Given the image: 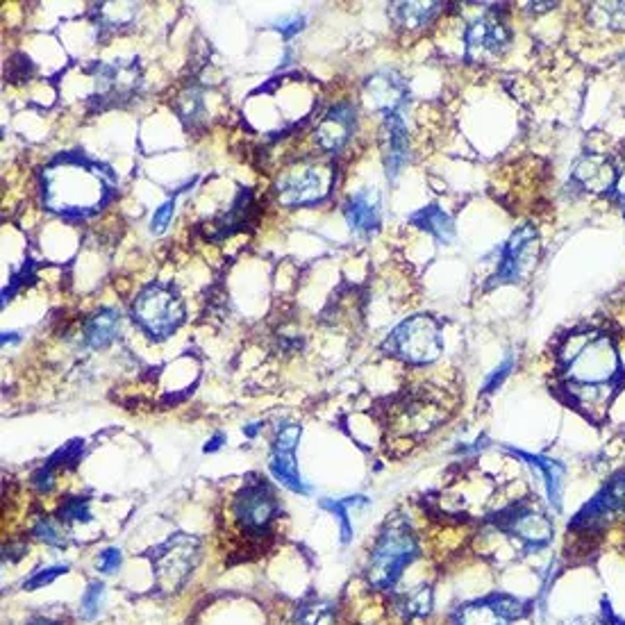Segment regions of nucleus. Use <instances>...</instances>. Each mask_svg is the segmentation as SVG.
I'll return each mask as SVG.
<instances>
[{"label":"nucleus","mask_w":625,"mask_h":625,"mask_svg":"<svg viewBox=\"0 0 625 625\" xmlns=\"http://www.w3.org/2000/svg\"><path fill=\"white\" fill-rule=\"evenodd\" d=\"M41 200L48 212L62 219H89L116 194V175L110 166L82 153H62L39 175Z\"/></svg>","instance_id":"1"},{"label":"nucleus","mask_w":625,"mask_h":625,"mask_svg":"<svg viewBox=\"0 0 625 625\" xmlns=\"http://www.w3.org/2000/svg\"><path fill=\"white\" fill-rule=\"evenodd\" d=\"M564 385L600 387L619 385L621 360L610 335L603 332H587V335H571L562 353Z\"/></svg>","instance_id":"2"},{"label":"nucleus","mask_w":625,"mask_h":625,"mask_svg":"<svg viewBox=\"0 0 625 625\" xmlns=\"http://www.w3.org/2000/svg\"><path fill=\"white\" fill-rule=\"evenodd\" d=\"M230 516L237 537L244 541L241 550H262L275 535V521L280 519V503L271 482L264 478L246 480L232 498Z\"/></svg>","instance_id":"3"},{"label":"nucleus","mask_w":625,"mask_h":625,"mask_svg":"<svg viewBox=\"0 0 625 625\" xmlns=\"http://www.w3.org/2000/svg\"><path fill=\"white\" fill-rule=\"evenodd\" d=\"M419 557V541L405 521H391L375 544L366 560V582L373 589L387 591L396 585L400 575Z\"/></svg>","instance_id":"4"},{"label":"nucleus","mask_w":625,"mask_h":625,"mask_svg":"<svg viewBox=\"0 0 625 625\" xmlns=\"http://www.w3.org/2000/svg\"><path fill=\"white\" fill-rule=\"evenodd\" d=\"M337 175L335 162H303L280 175L275 182V198L287 210L321 205L335 191Z\"/></svg>","instance_id":"5"},{"label":"nucleus","mask_w":625,"mask_h":625,"mask_svg":"<svg viewBox=\"0 0 625 625\" xmlns=\"http://www.w3.org/2000/svg\"><path fill=\"white\" fill-rule=\"evenodd\" d=\"M387 355L398 357L405 364H430L444 353V339H441L439 323L428 314H414L410 319L400 321L382 344Z\"/></svg>","instance_id":"6"},{"label":"nucleus","mask_w":625,"mask_h":625,"mask_svg":"<svg viewBox=\"0 0 625 625\" xmlns=\"http://www.w3.org/2000/svg\"><path fill=\"white\" fill-rule=\"evenodd\" d=\"M185 316V303L180 294L164 282L144 287L132 303V321L153 339L171 337L185 321Z\"/></svg>","instance_id":"7"},{"label":"nucleus","mask_w":625,"mask_h":625,"mask_svg":"<svg viewBox=\"0 0 625 625\" xmlns=\"http://www.w3.org/2000/svg\"><path fill=\"white\" fill-rule=\"evenodd\" d=\"M155 575V589L162 594H173L185 587L200 560V539L185 532H175L160 546L148 553Z\"/></svg>","instance_id":"8"},{"label":"nucleus","mask_w":625,"mask_h":625,"mask_svg":"<svg viewBox=\"0 0 625 625\" xmlns=\"http://www.w3.org/2000/svg\"><path fill=\"white\" fill-rule=\"evenodd\" d=\"M512 41V30L503 16L489 10L469 23L464 32V55L471 64H487L498 60Z\"/></svg>","instance_id":"9"},{"label":"nucleus","mask_w":625,"mask_h":625,"mask_svg":"<svg viewBox=\"0 0 625 625\" xmlns=\"http://www.w3.org/2000/svg\"><path fill=\"white\" fill-rule=\"evenodd\" d=\"M537 250H539V237L537 230L532 225H521L512 232V237L507 239V244L500 250V264L498 271L491 280L494 285H512V282L523 280V275L528 273L537 262Z\"/></svg>","instance_id":"10"},{"label":"nucleus","mask_w":625,"mask_h":625,"mask_svg":"<svg viewBox=\"0 0 625 625\" xmlns=\"http://www.w3.org/2000/svg\"><path fill=\"white\" fill-rule=\"evenodd\" d=\"M619 516H625V471L614 473L605 487L575 514L569 528L573 530H598Z\"/></svg>","instance_id":"11"},{"label":"nucleus","mask_w":625,"mask_h":625,"mask_svg":"<svg viewBox=\"0 0 625 625\" xmlns=\"http://www.w3.org/2000/svg\"><path fill=\"white\" fill-rule=\"evenodd\" d=\"M530 605L510 594H491L462 605L455 612V625H510L528 614Z\"/></svg>","instance_id":"12"},{"label":"nucleus","mask_w":625,"mask_h":625,"mask_svg":"<svg viewBox=\"0 0 625 625\" xmlns=\"http://www.w3.org/2000/svg\"><path fill=\"white\" fill-rule=\"evenodd\" d=\"M498 528L505 530L528 548H544L555 535V525L546 514L532 507H512L498 516Z\"/></svg>","instance_id":"13"},{"label":"nucleus","mask_w":625,"mask_h":625,"mask_svg":"<svg viewBox=\"0 0 625 625\" xmlns=\"http://www.w3.org/2000/svg\"><path fill=\"white\" fill-rule=\"evenodd\" d=\"M298 439H300V425L296 423L282 425V428L278 430V435H275L273 439L269 469L280 485L296 491V494H310V489H307L305 482L300 480L296 457H294Z\"/></svg>","instance_id":"14"},{"label":"nucleus","mask_w":625,"mask_h":625,"mask_svg":"<svg viewBox=\"0 0 625 625\" xmlns=\"http://www.w3.org/2000/svg\"><path fill=\"white\" fill-rule=\"evenodd\" d=\"M357 128V110L353 103H337L323 114L314 130V144L328 155L339 153L344 148Z\"/></svg>","instance_id":"15"},{"label":"nucleus","mask_w":625,"mask_h":625,"mask_svg":"<svg viewBox=\"0 0 625 625\" xmlns=\"http://www.w3.org/2000/svg\"><path fill=\"white\" fill-rule=\"evenodd\" d=\"M364 103L382 116L400 114L407 103V85L396 71H378L364 82Z\"/></svg>","instance_id":"16"},{"label":"nucleus","mask_w":625,"mask_h":625,"mask_svg":"<svg viewBox=\"0 0 625 625\" xmlns=\"http://www.w3.org/2000/svg\"><path fill=\"white\" fill-rule=\"evenodd\" d=\"M380 150L382 162L389 180H396L410 162V137H407V125L403 114L382 116L380 125Z\"/></svg>","instance_id":"17"},{"label":"nucleus","mask_w":625,"mask_h":625,"mask_svg":"<svg viewBox=\"0 0 625 625\" xmlns=\"http://www.w3.org/2000/svg\"><path fill=\"white\" fill-rule=\"evenodd\" d=\"M573 180L591 194H605L616 187V164L605 155L587 153L575 162Z\"/></svg>","instance_id":"18"},{"label":"nucleus","mask_w":625,"mask_h":625,"mask_svg":"<svg viewBox=\"0 0 625 625\" xmlns=\"http://www.w3.org/2000/svg\"><path fill=\"white\" fill-rule=\"evenodd\" d=\"M346 223L355 232H369L378 230L380 225V194L375 189H360L346 200L344 205Z\"/></svg>","instance_id":"19"},{"label":"nucleus","mask_w":625,"mask_h":625,"mask_svg":"<svg viewBox=\"0 0 625 625\" xmlns=\"http://www.w3.org/2000/svg\"><path fill=\"white\" fill-rule=\"evenodd\" d=\"M253 214H255V198H253V191L250 189H241L235 203L230 205V210L225 212L223 216H219L212 223L214 232L210 237V241H219V239H225L230 235H235V232L244 230V225H248L250 221H253Z\"/></svg>","instance_id":"20"},{"label":"nucleus","mask_w":625,"mask_h":625,"mask_svg":"<svg viewBox=\"0 0 625 625\" xmlns=\"http://www.w3.org/2000/svg\"><path fill=\"white\" fill-rule=\"evenodd\" d=\"M507 453L519 457V460H523L525 464L535 466V469L541 473V478H544L550 505H553L555 510H560L562 507V489H564V466L557 460H550V457L523 453V450H516V448H507Z\"/></svg>","instance_id":"21"},{"label":"nucleus","mask_w":625,"mask_h":625,"mask_svg":"<svg viewBox=\"0 0 625 625\" xmlns=\"http://www.w3.org/2000/svg\"><path fill=\"white\" fill-rule=\"evenodd\" d=\"M119 323L121 314L114 307H103L94 316H89V321L82 328V339H85L87 348L100 350L105 346H110L114 337L119 335Z\"/></svg>","instance_id":"22"},{"label":"nucleus","mask_w":625,"mask_h":625,"mask_svg":"<svg viewBox=\"0 0 625 625\" xmlns=\"http://www.w3.org/2000/svg\"><path fill=\"white\" fill-rule=\"evenodd\" d=\"M410 223L416 225V228L430 232L439 244H450V241L455 239V223L439 205L421 207L419 212H414L410 216Z\"/></svg>","instance_id":"23"},{"label":"nucleus","mask_w":625,"mask_h":625,"mask_svg":"<svg viewBox=\"0 0 625 625\" xmlns=\"http://www.w3.org/2000/svg\"><path fill=\"white\" fill-rule=\"evenodd\" d=\"M441 10H444L441 3H394L391 5V16L407 30H421L435 21Z\"/></svg>","instance_id":"24"},{"label":"nucleus","mask_w":625,"mask_h":625,"mask_svg":"<svg viewBox=\"0 0 625 625\" xmlns=\"http://www.w3.org/2000/svg\"><path fill=\"white\" fill-rule=\"evenodd\" d=\"M285 625H335V607L325 600H310L300 605Z\"/></svg>","instance_id":"25"},{"label":"nucleus","mask_w":625,"mask_h":625,"mask_svg":"<svg viewBox=\"0 0 625 625\" xmlns=\"http://www.w3.org/2000/svg\"><path fill=\"white\" fill-rule=\"evenodd\" d=\"M587 19L596 28L625 32V3H596L589 7Z\"/></svg>","instance_id":"26"},{"label":"nucleus","mask_w":625,"mask_h":625,"mask_svg":"<svg viewBox=\"0 0 625 625\" xmlns=\"http://www.w3.org/2000/svg\"><path fill=\"white\" fill-rule=\"evenodd\" d=\"M396 610L403 614L405 619H421V616H428L432 612V589L416 587L407 596H400Z\"/></svg>","instance_id":"27"},{"label":"nucleus","mask_w":625,"mask_h":625,"mask_svg":"<svg viewBox=\"0 0 625 625\" xmlns=\"http://www.w3.org/2000/svg\"><path fill=\"white\" fill-rule=\"evenodd\" d=\"M175 112L180 114V119L187 123V128H194L196 123L203 121L205 116V103L200 89L189 87L187 91H182L178 98V105H175Z\"/></svg>","instance_id":"28"},{"label":"nucleus","mask_w":625,"mask_h":625,"mask_svg":"<svg viewBox=\"0 0 625 625\" xmlns=\"http://www.w3.org/2000/svg\"><path fill=\"white\" fill-rule=\"evenodd\" d=\"M82 453H85V441L73 439L69 444H64L60 450H55V453L48 457L46 466H50L53 471L73 469V466H78Z\"/></svg>","instance_id":"29"},{"label":"nucleus","mask_w":625,"mask_h":625,"mask_svg":"<svg viewBox=\"0 0 625 625\" xmlns=\"http://www.w3.org/2000/svg\"><path fill=\"white\" fill-rule=\"evenodd\" d=\"M362 500H366V498L364 496H350L346 500H321L323 510H330L332 514L339 516L341 539H344V544H348L350 537H353V525H350L348 510H350V507H355L357 503H362Z\"/></svg>","instance_id":"30"},{"label":"nucleus","mask_w":625,"mask_h":625,"mask_svg":"<svg viewBox=\"0 0 625 625\" xmlns=\"http://www.w3.org/2000/svg\"><path fill=\"white\" fill-rule=\"evenodd\" d=\"M57 519L64 523H89L91 521L89 498L85 496L64 498V503L60 505V512H57Z\"/></svg>","instance_id":"31"},{"label":"nucleus","mask_w":625,"mask_h":625,"mask_svg":"<svg viewBox=\"0 0 625 625\" xmlns=\"http://www.w3.org/2000/svg\"><path fill=\"white\" fill-rule=\"evenodd\" d=\"M32 535L44 541V544H50V546H64L66 544L60 525H57L55 521H50L48 516H37L35 523H32Z\"/></svg>","instance_id":"32"},{"label":"nucleus","mask_w":625,"mask_h":625,"mask_svg":"<svg viewBox=\"0 0 625 625\" xmlns=\"http://www.w3.org/2000/svg\"><path fill=\"white\" fill-rule=\"evenodd\" d=\"M103 598H105V587L103 582H89V587L85 591V596H82V603H80V612L85 619H94V616H98L100 612V605H103Z\"/></svg>","instance_id":"33"},{"label":"nucleus","mask_w":625,"mask_h":625,"mask_svg":"<svg viewBox=\"0 0 625 625\" xmlns=\"http://www.w3.org/2000/svg\"><path fill=\"white\" fill-rule=\"evenodd\" d=\"M66 571H69V566L66 564H55V566H50V569H39L23 582V589L25 591L44 589L50 585V582H55L57 578H60V575H64Z\"/></svg>","instance_id":"34"},{"label":"nucleus","mask_w":625,"mask_h":625,"mask_svg":"<svg viewBox=\"0 0 625 625\" xmlns=\"http://www.w3.org/2000/svg\"><path fill=\"white\" fill-rule=\"evenodd\" d=\"M173 212H175V200L173 198L164 200V203L157 207V212L153 214V219H150V230H153V232H164L166 225L171 223Z\"/></svg>","instance_id":"35"},{"label":"nucleus","mask_w":625,"mask_h":625,"mask_svg":"<svg viewBox=\"0 0 625 625\" xmlns=\"http://www.w3.org/2000/svg\"><path fill=\"white\" fill-rule=\"evenodd\" d=\"M55 473L57 471H53L46 464L39 466V469L32 473V478H30L32 487H35L39 494H48V491H53V487H55Z\"/></svg>","instance_id":"36"},{"label":"nucleus","mask_w":625,"mask_h":625,"mask_svg":"<svg viewBox=\"0 0 625 625\" xmlns=\"http://www.w3.org/2000/svg\"><path fill=\"white\" fill-rule=\"evenodd\" d=\"M121 562H123L121 550L112 546V548H105L103 553H100V557L96 560V566H98V571H103V573H116L119 571Z\"/></svg>","instance_id":"37"},{"label":"nucleus","mask_w":625,"mask_h":625,"mask_svg":"<svg viewBox=\"0 0 625 625\" xmlns=\"http://www.w3.org/2000/svg\"><path fill=\"white\" fill-rule=\"evenodd\" d=\"M512 366H514L512 357H505L503 364H500L498 369H494V373H491L489 378H487V382H485V394H491V391H496L500 385H503V380L507 378V373L512 371Z\"/></svg>","instance_id":"38"},{"label":"nucleus","mask_w":625,"mask_h":625,"mask_svg":"<svg viewBox=\"0 0 625 625\" xmlns=\"http://www.w3.org/2000/svg\"><path fill=\"white\" fill-rule=\"evenodd\" d=\"M303 25H305V16L289 14V16H282L275 28H278L287 39H291L294 35H298L300 30H303Z\"/></svg>","instance_id":"39"},{"label":"nucleus","mask_w":625,"mask_h":625,"mask_svg":"<svg viewBox=\"0 0 625 625\" xmlns=\"http://www.w3.org/2000/svg\"><path fill=\"white\" fill-rule=\"evenodd\" d=\"M603 623L605 625H625V619L612 610L610 600H603Z\"/></svg>","instance_id":"40"},{"label":"nucleus","mask_w":625,"mask_h":625,"mask_svg":"<svg viewBox=\"0 0 625 625\" xmlns=\"http://www.w3.org/2000/svg\"><path fill=\"white\" fill-rule=\"evenodd\" d=\"M614 189L619 191L621 196H625V155H623L621 164L616 166V187Z\"/></svg>","instance_id":"41"},{"label":"nucleus","mask_w":625,"mask_h":625,"mask_svg":"<svg viewBox=\"0 0 625 625\" xmlns=\"http://www.w3.org/2000/svg\"><path fill=\"white\" fill-rule=\"evenodd\" d=\"M223 441H225L223 432H216V435H214L210 441H207L203 450H205V453H216V450H219V448L223 446Z\"/></svg>","instance_id":"42"},{"label":"nucleus","mask_w":625,"mask_h":625,"mask_svg":"<svg viewBox=\"0 0 625 625\" xmlns=\"http://www.w3.org/2000/svg\"><path fill=\"white\" fill-rule=\"evenodd\" d=\"M564 625H600L596 619H573V621H569V623H564Z\"/></svg>","instance_id":"43"},{"label":"nucleus","mask_w":625,"mask_h":625,"mask_svg":"<svg viewBox=\"0 0 625 625\" xmlns=\"http://www.w3.org/2000/svg\"><path fill=\"white\" fill-rule=\"evenodd\" d=\"M28 625H66V623H60V621H46V619H39V621H32Z\"/></svg>","instance_id":"44"},{"label":"nucleus","mask_w":625,"mask_h":625,"mask_svg":"<svg viewBox=\"0 0 625 625\" xmlns=\"http://www.w3.org/2000/svg\"><path fill=\"white\" fill-rule=\"evenodd\" d=\"M623 214H625V210H623Z\"/></svg>","instance_id":"45"}]
</instances>
